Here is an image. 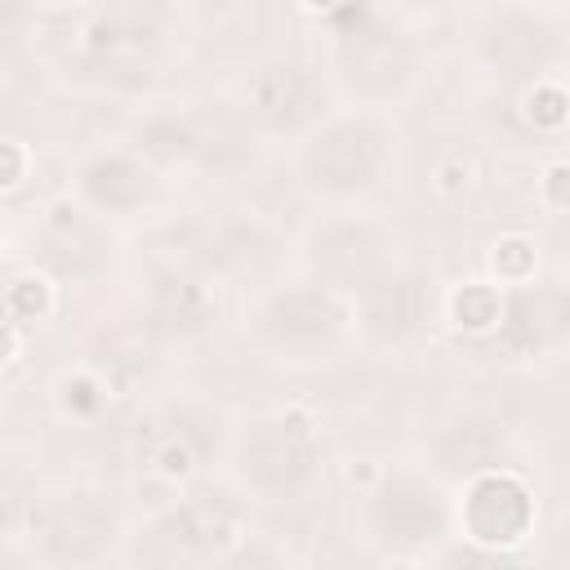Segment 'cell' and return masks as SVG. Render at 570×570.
<instances>
[{
  "label": "cell",
  "mask_w": 570,
  "mask_h": 570,
  "mask_svg": "<svg viewBox=\"0 0 570 570\" xmlns=\"http://www.w3.org/2000/svg\"><path fill=\"white\" fill-rule=\"evenodd\" d=\"M312 454H316V441H312V428L307 419H281L272 428H263L249 450H245V463L249 472L267 485V490H294L307 472H312Z\"/></svg>",
  "instance_id": "6da1fadb"
},
{
  "label": "cell",
  "mask_w": 570,
  "mask_h": 570,
  "mask_svg": "<svg viewBox=\"0 0 570 570\" xmlns=\"http://www.w3.org/2000/svg\"><path fill=\"white\" fill-rule=\"evenodd\" d=\"M374 160H379L374 134L356 129V125H343V129L325 134L321 147L312 151V174L325 187H356L374 174Z\"/></svg>",
  "instance_id": "7a4b0ae2"
},
{
  "label": "cell",
  "mask_w": 570,
  "mask_h": 570,
  "mask_svg": "<svg viewBox=\"0 0 570 570\" xmlns=\"http://www.w3.org/2000/svg\"><path fill=\"white\" fill-rule=\"evenodd\" d=\"M468 521H472V530H476L481 539L508 543V539H517V534L525 530V521H530V499H525V490H521L517 481H508V476H485V481L472 490V499H468Z\"/></svg>",
  "instance_id": "3957f363"
},
{
  "label": "cell",
  "mask_w": 570,
  "mask_h": 570,
  "mask_svg": "<svg viewBox=\"0 0 570 570\" xmlns=\"http://www.w3.org/2000/svg\"><path fill=\"white\" fill-rule=\"evenodd\" d=\"M379 521H383V530H387L392 539L419 543V539H428V534L441 530V508H436V499H432L423 485H414V481H392V485L383 490V499H379Z\"/></svg>",
  "instance_id": "277c9868"
},
{
  "label": "cell",
  "mask_w": 570,
  "mask_h": 570,
  "mask_svg": "<svg viewBox=\"0 0 570 570\" xmlns=\"http://www.w3.org/2000/svg\"><path fill=\"white\" fill-rule=\"evenodd\" d=\"M254 102H258V111L272 125H298L316 107V85H312V76L303 67H289L285 62V67H272V71L258 76Z\"/></svg>",
  "instance_id": "5b68a950"
},
{
  "label": "cell",
  "mask_w": 570,
  "mask_h": 570,
  "mask_svg": "<svg viewBox=\"0 0 570 570\" xmlns=\"http://www.w3.org/2000/svg\"><path fill=\"white\" fill-rule=\"evenodd\" d=\"M566 321V303L552 298V294H521L512 298L508 307V321H503V343L508 347H534L543 343L552 330H561Z\"/></svg>",
  "instance_id": "8992f818"
},
{
  "label": "cell",
  "mask_w": 570,
  "mask_h": 570,
  "mask_svg": "<svg viewBox=\"0 0 570 570\" xmlns=\"http://www.w3.org/2000/svg\"><path fill=\"white\" fill-rule=\"evenodd\" d=\"M548 49H552V36H548L539 22H530V18H503V22L494 27V36H490V53H494L503 67H512V71L539 67V62L548 58Z\"/></svg>",
  "instance_id": "52a82bcc"
},
{
  "label": "cell",
  "mask_w": 570,
  "mask_h": 570,
  "mask_svg": "<svg viewBox=\"0 0 570 570\" xmlns=\"http://www.w3.org/2000/svg\"><path fill=\"white\" fill-rule=\"evenodd\" d=\"M272 330L285 334V338H321L330 325H334V307L325 294L316 289H303V294H285L272 303Z\"/></svg>",
  "instance_id": "ba28073f"
},
{
  "label": "cell",
  "mask_w": 570,
  "mask_h": 570,
  "mask_svg": "<svg viewBox=\"0 0 570 570\" xmlns=\"http://www.w3.org/2000/svg\"><path fill=\"white\" fill-rule=\"evenodd\" d=\"M227 521L232 517H227V508L218 499H196L178 517H169L160 534L174 539L178 548H205V543H218L227 534Z\"/></svg>",
  "instance_id": "9c48e42d"
},
{
  "label": "cell",
  "mask_w": 570,
  "mask_h": 570,
  "mask_svg": "<svg viewBox=\"0 0 570 570\" xmlns=\"http://www.w3.org/2000/svg\"><path fill=\"white\" fill-rule=\"evenodd\" d=\"M423 316V285L419 281H396L370 294V321L379 334H401Z\"/></svg>",
  "instance_id": "30bf717a"
},
{
  "label": "cell",
  "mask_w": 570,
  "mask_h": 570,
  "mask_svg": "<svg viewBox=\"0 0 570 570\" xmlns=\"http://www.w3.org/2000/svg\"><path fill=\"white\" fill-rule=\"evenodd\" d=\"M102 530H107V517L94 503H67V508H58V517L49 525V543L62 557H80L102 539Z\"/></svg>",
  "instance_id": "8fae6325"
},
{
  "label": "cell",
  "mask_w": 570,
  "mask_h": 570,
  "mask_svg": "<svg viewBox=\"0 0 570 570\" xmlns=\"http://www.w3.org/2000/svg\"><path fill=\"white\" fill-rule=\"evenodd\" d=\"M321 267L330 272V276H338V281H365L370 272H374V240L365 236V232H334V236H325L321 240Z\"/></svg>",
  "instance_id": "7c38bea8"
},
{
  "label": "cell",
  "mask_w": 570,
  "mask_h": 570,
  "mask_svg": "<svg viewBox=\"0 0 570 570\" xmlns=\"http://www.w3.org/2000/svg\"><path fill=\"white\" fill-rule=\"evenodd\" d=\"M89 191L107 205H134L142 196V178L125 160H102V165L89 169Z\"/></svg>",
  "instance_id": "4fadbf2b"
},
{
  "label": "cell",
  "mask_w": 570,
  "mask_h": 570,
  "mask_svg": "<svg viewBox=\"0 0 570 570\" xmlns=\"http://www.w3.org/2000/svg\"><path fill=\"white\" fill-rule=\"evenodd\" d=\"M156 316L165 325H196L205 316V298L191 285H165L156 298Z\"/></svg>",
  "instance_id": "5bb4252c"
},
{
  "label": "cell",
  "mask_w": 570,
  "mask_h": 570,
  "mask_svg": "<svg viewBox=\"0 0 570 570\" xmlns=\"http://www.w3.org/2000/svg\"><path fill=\"white\" fill-rule=\"evenodd\" d=\"M454 312H459V321H463V325L481 330V325H490V321L499 316V298H494L485 285H472V289H463V294H459Z\"/></svg>",
  "instance_id": "9a60e30c"
},
{
  "label": "cell",
  "mask_w": 570,
  "mask_h": 570,
  "mask_svg": "<svg viewBox=\"0 0 570 570\" xmlns=\"http://www.w3.org/2000/svg\"><path fill=\"white\" fill-rule=\"evenodd\" d=\"M530 116H534L539 125H557V120L566 116V94H561V89H534V94H530Z\"/></svg>",
  "instance_id": "2e32d148"
},
{
  "label": "cell",
  "mask_w": 570,
  "mask_h": 570,
  "mask_svg": "<svg viewBox=\"0 0 570 570\" xmlns=\"http://www.w3.org/2000/svg\"><path fill=\"white\" fill-rule=\"evenodd\" d=\"M40 303H45V294L31 289V281H18V285L9 289V312H13V316H18V312H40Z\"/></svg>",
  "instance_id": "e0dca14e"
},
{
  "label": "cell",
  "mask_w": 570,
  "mask_h": 570,
  "mask_svg": "<svg viewBox=\"0 0 570 570\" xmlns=\"http://www.w3.org/2000/svg\"><path fill=\"white\" fill-rule=\"evenodd\" d=\"M454 570H512V566H503L499 557H485V552H463V557H454Z\"/></svg>",
  "instance_id": "ac0fdd59"
},
{
  "label": "cell",
  "mask_w": 570,
  "mask_h": 570,
  "mask_svg": "<svg viewBox=\"0 0 570 570\" xmlns=\"http://www.w3.org/2000/svg\"><path fill=\"white\" fill-rule=\"evenodd\" d=\"M499 263H503L508 272H525L530 254H525V245H521V240H512V245H503V249H499Z\"/></svg>",
  "instance_id": "d6986e66"
},
{
  "label": "cell",
  "mask_w": 570,
  "mask_h": 570,
  "mask_svg": "<svg viewBox=\"0 0 570 570\" xmlns=\"http://www.w3.org/2000/svg\"><path fill=\"white\" fill-rule=\"evenodd\" d=\"M227 570H272V561H267V557H258V552H245V557H236Z\"/></svg>",
  "instance_id": "ffe728a7"
},
{
  "label": "cell",
  "mask_w": 570,
  "mask_h": 570,
  "mask_svg": "<svg viewBox=\"0 0 570 570\" xmlns=\"http://www.w3.org/2000/svg\"><path fill=\"white\" fill-rule=\"evenodd\" d=\"M552 200H570V169L552 174Z\"/></svg>",
  "instance_id": "44dd1931"
}]
</instances>
